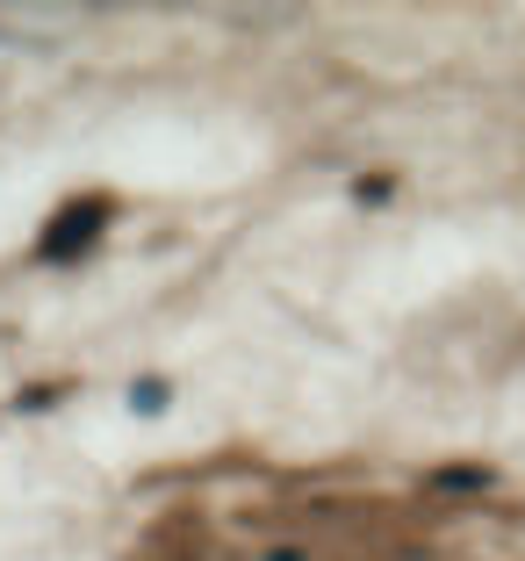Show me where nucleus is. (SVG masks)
I'll use <instances>...</instances> for the list:
<instances>
[{"instance_id":"f03ea898","label":"nucleus","mask_w":525,"mask_h":561,"mask_svg":"<svg viewBox=\"0 0 525 561\" xmlns=\"http://www.w3.org/2000/svg\"><path fill=\"white\" fill-rule=\"evenodd\" d=\"M130 403H137V411H159V403H166V381H137Z\"/></svg>"},{"instance_id":"f257e3e1","label":"nucleus","mask_w":525,"mask_h":561,"mask_svg":"<svg viewBox=\"0 0 525 561\" xmlns=\"http://www.w3.org/2000/svg\"><path fill=\"white\" fill-rule=\"evenodd\" d=\"M101 224H109V202H72L66 224H58V231H44V252H50V260H66V252H80Z\"/></svg>"}]
</instances>
